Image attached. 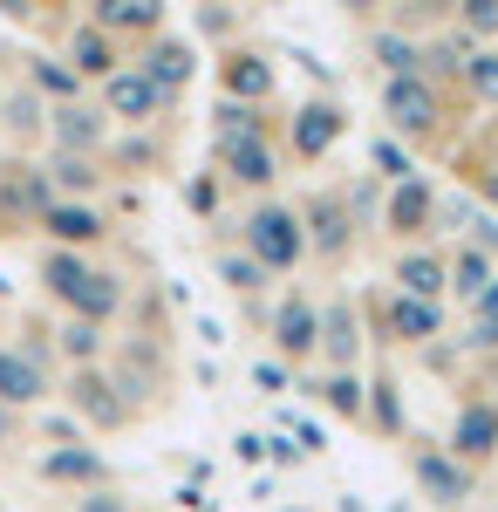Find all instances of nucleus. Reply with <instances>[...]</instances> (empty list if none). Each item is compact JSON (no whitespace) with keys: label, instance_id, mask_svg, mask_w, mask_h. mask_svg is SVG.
Returning <instances> with one entry per match:
<instances>
[{"label":"nucleus","instance_id":"nucleus-45","mask_svg":"<svg viewBox=\"0 0 498 512\" xmlns=\"http://www.w3.org/2000/svg\"><path fill=\"white\" fill-rule=\"evenodd\" d=\"M267 458H273V465H301V444H287V437H267Z\"/></svg>","mask_w":498,"mask_h":512},{"label":"nucleus","instance_id":"nucleus-22","mask_svg":"<svg viewBox=\"0 0 498 512\" xmlns=\"http://www.w3.org/2000/svg\"><path fill=\"white\" fill-rule=\"evenodd\" d=\"M41 178H48V192L62 198V205H89V198L103 192L96 158H48V164H41Z\"/></svg>","mask_w":498,"mask_h":512},{"label":"nucleus","instance_id":"nucleus-2","mask_svg":"<svg viewBox=\"0 0 498 512\" xmlns=\"http://www.w3.org/2000/svg\"><path fill=\"white\" fill-rule=\"evenodd\" d=\"M239 253H253L267 274H294V267L307 260L301 212H294V205H280V198L253 205V212H246V246H239Z\"/></svg>","mask_w":498,"mask_h":512},{"label":"nucleus","instance_id":"nucleus-9","mask_svg":"<svg viewBox=\"0 0 498 512\" xmlns=\"http://www.w3.org/2000/svg\"><path fill=\"white\" fill-rule=\"evenodd\" d=\"M35 478L48 485H76V492H110V458L96 444H55L35 458Z\"/></svg>","mask_w":498,"mask_h":512},{"label":"nucleus","instance_id":"nucleus-19","mask_svg":"<svg viewBox=\"0 0 498 512\" xmlns=\"http://www.w3.org/2000/svg\"><path fill=\"white\" fill-rule=\"evenodd\" d=\"M498 451V403H464L458 424H451V458L458 465H478Z\"/></svg>","mask_w":498,"mask_h":512},{"label":"nucleus","instance_id":"nucleus-13","mask_svg":"<svg viewBox=\"0 0 498 512\" xmlns=\"http://www.w3.org/2000/svg\"><path fill=\"white\" fill-rule=\"evenodd\" d=\"M55 205V192H48V178H41L35 164H0V212H7V226L21 233V219H35Z\"/></svg>","mask_w":498,"mask_h":512},{"label":"nucleus","instance_id":"nucleus-47","mask_svg":"<svg viewBox=\"0 0 498 512\" xmlns=\"http://www.w3.org/2000/svg\"><path fill=\"white\" fill-rule=\"evenodd\" d=\"M14 444V410H0V451Z\"/></svg>","mask_w":498,"mask_h":512},{"label":"nucleus","instance_id":"nucleus-38","mask_svg":"<svg viewBox=\"0 0 498 512\" xmlns=\"http://www.w3.org/2000/svg\"><path fill=\"white\" fill-rule=\"evenodd\" d=\"M280 424L301 437V458H307V451H328V431H321L314 417H294V410H280Z\"/></svg>","mask_w":498,"mask_h":512},{"label":"nucleus","instance_id":"nucleus-48","mask_svg":"<svg viewBox=\"0 0 498 512\" xmlns=\"http://www.w3.org/2000/svg\"><path fill=\"white\" fill-rule=\"evenodd\" d=\"M0 233H14V226H7V212H0Z\"/></svg>","mask_w":498,"mask_h":512},{"label":"nucleus","instance_id":"nucleus-34","mask_svg":"<svg viewBox=\"0 0 498 512\" xmlns=\"http://www.w3.org/2000/svg\"><path fill=\"white\" fill-rule=\"evenodd\" d=\"M7 130H14L21 144L48 130V110H41V103H35V96H28V89H21V96H7Z\"/></svg>","mask_w":498,"mask_h":512},{"label":"nucleus","instance_id":"nucleus-17","mask_svg":"<svg viewBox=\"0 0 498 512\" xmlns=\"http://www.w3.org/2000/svg\"><path fill=\"white\" fill-rule=\"evenodd\" d=\"M41 233L55 239L62 253H82V246H96V239L110 233V219H103L96 205H62V198H55V205L41 212Z\"/></svg>","mask_w":498,"mask_h":512},{"label":"nucleus","instance_id":"nucleus-8","mask_svg":"<svg viewBox=\"0 0 498 512\" xmlns=\"http://www.w3.org/2000/svg\"><path fill=\"white\" fill-rule=\"evenodd\" d=\"M69 403H76V417L89 431H116V424L137 417L130 396L116 390V376H103V369H76V376H69Z\"/></svg>","mask_w":498,"mask_h":512},{"label":"nucleus","instance_id":"nucleus-6","mask_svg":"<svg viewBox=\"0 0 498 512\" xmlns=\"http://www.w3.org/2000/svg\"><path fill=\"white\" fill-rule=\"evenodd\" d=\"M48 144H55V158H96L103 144H110V117L103 110H89V103H48V130H41Z\"/></svg>","mask_w":498,"mask_h":512},{"label":"nucleus","instance_id":"nucleus-14","mask_svg":"<svg viewBox=\"0 0 498 512\" xmlns=\"http://www.w3.org/2000/svg\"><path fill=\"white\" fill-rule=\"evenodd\" d=\"M137 69H144V76L157 82V96L171 103V96H178V89L198 76V48H192L185 35H157L151 48H144V62H137Z\"/></svg>","mask_w":498,"mask_h":512},{"label":"nucleus","instance_id":"nucleus-40","mask_svg":"<svg viewBox=\"0 0 498 512\" xmlns=\"http://www.w3.org/2000/svg\"><path fill=\"white\" fill-rule=\"evenodd\" d=\"M171 499H178V506H185V512H219V499H212L205 485H178Z\"/></svg>","mask_w":498,"mask_h":512},{"label":"nucleus","instance_id":"nucleus-16","mask_svg":"<svg viewBox=\"0 0 498 512\" xmlns=\"http://www.w3.org/2000/svg\"><path fill=\"white\" fill-rule=\"evenodd\" d=\"M89 28H103V35H164V0H96L89 7Z\"/></svg>","mask_w":498,"mask_h":512},{"label":"nucleus","instance_id":"nucleus-46","mask_svg":"<svg viewBox=\"0 0 498 512\" xmlns=\"http://www.w3.org/2000/svg\"><path fill=\"white\" fill-rule=\"evenodd\" d=\"M478 315H498V274L485 280V294H478Z\"/></svg>","mask_w":498,"mask_h":512},{"label":"nucleus","instance_id":"nucleus-33","mask_svg":"<svg viewBox=\"0 0 498 512\" xmlns=\"http://www.w3.org/2000/svg\"><path fill=\"white\" fill-rule=\"evenodd\" d=\"M362 417H369V424H383L389 437L403 431V403H396V383H389V376H383V383H369V396H362Z\"/></svg>","mask_w":498,"mask_h":512},{"label":"nucleus","instance_id":"nucleus-5","mask_svg":"<svg viewBox=\"0 0 498 512\" xmlns=\"http://www.w3.org/2000/svg\"><path fill=\"white\" fill-rule=\"evenodd\" d=\"M103 117L123 123V130H144V123L164 117V96H157V82L137 69V62H123L110 82H103Z\"/></svg>","mask_w":498,"mask_h":512},{"label":"nucleus","instance_id":"nucleus-42","mask_svg":"<svg viewBox=\"0 0 498 512\" xmlns=\"http://www.w3.org/2000/svg\"><path fill=\"white\" fill-rule=\"evenodd\" d=\"M232 451H239L246 465H260V458H267V437H260V431H239V437H232Z\"/></svg>","mask_w":498,"mask_h":512},{"label":"nucleus","instance_id":"nucleus-15","mask_svg":"<svg viewBox=\"0 0 498 512\" xmlns=\"http://www.w3.org/2000/svg\"><path fill=\"white\" fill-rule=\"evenodd\" d=\"M410 472H417L423 499H437V506H464L471 499V472L451 451H410Z\"/></svg>","mask_w":498,"mask_h":512},{"label":"nucleus","instance_id":"nucleus-25","mask_svg":"<svg viewBox=\"0 0 498 512\" xmlns=\"http://www.w3.org/2000/svg\"><path fill=\"white\" fill-rule=\"evenodd\" d=\"M55 355H62V362H76V369H103V355H110V335H103V328H96V321H62V328H55Z\"/></svg>","mask_w":498,"mask_h":512},{"label":"nucleus","instance_id":"nucleus-31","mask_svg":"<svg viewBox=\"0 0 498 512\" xmlns=\"http://www.w3.org/2000/svg\"><path fill=\"white\" fill-rule=\"evenodd\" d=\"M219 280H226L232 294H260L273 274L260 267V260H253V253H219Z\"/></svg>","mask_w":498,"mask_h":512},{"label":"nucleus","instance_id":"nucleus-36","mask_svg":"<svg viewBox=\"0 0 498 512\" xmlns=\"http://www.w3.org/2000/svg\"><path fill=\"white\" fill-rule=\"evenodd\" d=\"M464 82H471L478 96H492V103H498V48H478V55L464 62Z\"/></svg>","mask_w":498,"mask_h":512},{"label":"nucleus","instance_id":"nucleus-30","mask_svg":"<svg viewBox=\"0 0 498 512\" xmlns=\"http://www.w3.org/2000/svg\"><path fill=\"white\" fill-rule=\"evenodd\" d=\"M376 62H383L389 76H423V48H417V41H403L396 28L376 35Z\"/></svg>","mask_w":498,"mask_h":512},{"label":"nucleus","instance_id":"nucleus-12","mask_svg":"<svg viewBox=\"0 0 498 512\" xmlns=\"http://www.w3.org/2000/svg\"><path fill=\"white\" fill-rule=\"evenodd\" d=\"M430 219H437V185H430V178H403V185H389V198H383V226H389L396 239L430 233Z\"/></svg>","mask_w":498,"mask_h":512},{"label":"nucleus","instance_id":"nucleus-28","mask_svg":"<svg viewBox=\"0 0 498 512\" xmlns=\"http://www.w3.org/2000/svg\"><path fill=\"white\" fill-rule=\"evenodd\" d=\"M28 76H35V89H41V96H55V110H62V103H82V76L69 69V62L41 55V62H28Z\"/></svg>","mask_w":498,"mask_h":512},{"label":"nucleus","instance_id":"nucleus-43","mask_svg":"<svg viewBox=\"0 0 498 512\" xmlns=\"http://www.w3.org/2000/svg\"><path fill=\"white\" fill-rule=\"evenodd\" d=\"M76 512H130V506H123V499H110V492H82Z\"/></svg>","mask_w":498,"mask_h":512},{"label":"nucleus","instance_id":"nucleus-29","mask_svg":"<svg viewBox=\"0 0 498 512\" xmlns=\"http://www.w3.org/2000/svg\"><path fill=\"white\" fill-rule=\"evenodd\" d=\"M314 396H321L335 417H362V383H355V369H328V376L314 383Z\"/></svg>","mask_w":498,"mask_h":512},{"label":"nucleus","instance_id":"nucleus-27","mask_svg":"<svg viewBox=\"0 0 498 512\" xmlns=\"http://www.w3.org/2000/svg\"><path fill=\"white\" fill-rule=\"evenodd\" d=\"M246 137H273V117L253 110V103H226V96H219V110H212V144H246Z\"/></svg>","mask_w":498,"mask_h":512},{"label":"nucleus","instance_id":"nucleus-18","mask_svg":"<svg viewBox=\"0 0 498 512\" xmlns=\"http://www.w3.org/2000/svg\"><path fill=\"white\" fill-rule=\"evenodd\" d=\"M212 164L232 171L239 185H273L280 178V151H273V137H246V144H212Z\"/></svg>","mask_w":498,"mask_h":512},{"label":"nucleus","instance_id":"nucleus-11","mask_svg":"<svg viewBox=\"0 0 498 512\" xmlns=\"http://www.w3.org/2000/svg\"><path fill=\"white\" fill-rule=\"evenodd\" d=\"M342 130H348V117H342V103H321V96H314V103H301V110H294V123H287V144H294V158H328V151H335V144H342Z\"/></svg>","mask_w":498,"mask_h":512},{"label":"nucleus","instance_id":"nucleus-26","mask_svg":"<svg viewBox=\"0 0 498 512\" xmlns=\"http://www.w3.org/2000/svg\"><path fill=\"white\" fill-rule=\"evenodd\" d=\"M389 335H396V342H430V335H444V308L396 294V301H389Z\"/></svg>","mask_w":498,"mask_h":512},{"label":"nucleus","instance_id":"nucleus-20","mask_svg":"<svg viewBox=\"0 0 498 512\" xmlns=\"http://www.w3.org/2000/svg\"><path fill=\"white\" fill-rule=\"evenodd\" d=\"M62 62H69L82 82H110L116 69H123V48H116L103 28H89V21H82L76 35H69V48H62Z\"/></svg>","mask_w":498,"mask_h":512},{"label":"nucleus","instance_id":"nucleus-7","mask_svg":"<svg viewBox=\"0 0 498 512\" xmlns=\"http://www.w3.org/2000/svg\"><path fill=\"white\" fill-rule=\"evenodd\" d=\"M383 117H389V130H403V137H430L437 117H444V103H437V89L423 76H389L383 82Z\"/></svg>","mask_w":498,"mask_h":512},{"label":"nucleus","instance_id":"nucleus-24","mask_svg":"<svg viewBox=\"0 0 498 512\" xmlns=\"http://www.w3.org/2000/svg\"><path fill=\"white\" fill-rule=\"evenodd\" d=\"M396 280H403V294H410V301H437V308H444L451 267H444L437 253H403V260H396Z\"/></svg>","mask_w":498,"mask_h":512},{"label":"nucleus","instance_id":"nucleus-32","mask_svg":"<svg viewBox=\"0 0 498 512\" xmlns=\"http://www.w3.org/2000/svg\"><path fill=\"white\" fill-rule=\"evenodd\" d=\"M485 280H492V260H485L478 246H464L458 260H451V287H458L464 301H478V294H485Z\"/></svg>","mask_w":498,"mask_h":512},{"label":"nucleus","instance_id":"nucleus-21","mask_svg":"<svg viewBox=\"0 0 498 512\" xmlns=\"http://www.w3.org/2000/svg\"><path fill=\"white\" fill-rule=\"evenodd\" d=\"M301 233H307V246H314V253L342 260L348 239H355V226H348L342 198H307V205H301Z\"/></svg>","mask_w":498,"mask_h":512},{"label":"nucleus","instance_id":"nucleus-1","mask_svg":"<svg viewBox=\"0 0 498 512\" xmlns=\"http://www.w3.org/2000/svg\"><path fill=\"white\" fill-rule=\"evenodd\" d=\"M41 287H48V301H62L76 321H96V328H110L116 308H123V280L96 260H82V253H62V246H48Z\"/></svg>","mask_w":498,"mask_h":512},{"label":"nucleus","instance_id":"nucleus-41","mask_svg":"<svg viewBox=\"0 0 498 512\" xmlns=\"http://www.w3.org/2000/svg\"><path fill=\"white\" fill-rule=\"evenodd\" d=\"M239 28V14H226V7H205L198 14V35H232Z\"/></svg>","mask_w":498,"mask_h":512},{"label":"nucleus","instance_id":"nucleus-37","mask_svg":"<svg viewBox=\"0 0 498 512\" xmlns=\"http://www.w3.org/2000/svg\"><path fill=\"white\" fill-rule=\"evenodd\" d=\"M253 383H260L267 396H280V390H294V369H287V362H273V355H260V362H253Z\"/></svg>","mask_w":498,"mask_h":512},{"label":"nucleus","instance_id":"nucleus-39","mask_svg":"<svg viewBox=\"0 0 498 512\" xmlns=\"http://www.w3.org/2000/svg\"><path fill=\"white\" fill-rule=\"evenodd\" d=\"M464 28L471 35H498V0H464Z\"/></svg>","mask_w":498,"mask_h":512},{"label":"nucleus","instance_id":"nucleus-3","mask_svg":"<svg viewBox=\"0 0 498 512\" xmlns=\"http://www.w3.org/2000/svg\"><path fill=\"white\" fill-rule=\"evenodd\" d=\"M48 390V342H0V410H35Z\"/></svg>","mask_w":498,"mask_h":512},{"label":"nucleus","instance_id":"nucleus-4","mask_svg":"<svg viewBox=\"0 0 498 512\" xmlns=\"http://www.w3.org/2000/svg\"><path fill=\"white\" fill-rule=\"evenodd\" d=\"M273 89H280L273 55H260V48H226V55H219V96H226V103H253V110H267Z\"/></svg>","mask_w":498,"mask_h":512},{"label":"nucleus","instance_id":"nucleus-35","mask_svg":"<svg viewBox=\"0 0 498 512\" xmlns=\"http://www.w3.org/2000/svg\"><path fill=\"white\" fill-rule=\"evenodd\" d=\"M376 171H383L389 185H403V178H417V164H410V151H403L396 137H376Z\"/></svg>","mask_w":498,"mask_h":512},{"label":"nucleus","instance_id":"nucleus-10","mask_svg":"<svg viewBox=\"0 0 498 512\" xmlns=\"http://www.w3.org/2000/svg\"><path fill=\"white\" fill-rule=\"evenodd\" d=\"M273 355H280V362L321 355V308H314L307 294H280V308H273Z\"/></svg>","mask_w":498,"mask_h":512},{"label":"nucleus","instance_id":"nucleus-23","mask_svg":"<svg viewBox=\"0 0 498 512\" xmlns=\"http://www.w3.org/2000/svg\"><path fill=\"white\" fill-rule=\"evenodd\" d=\"M355 349H362V335H355V301L335 294L328 315H321V355H328V369H355Z\"/></svg>","mask_w":498,"mask_h":512},{"label":"nucleus","instance_id":"nucleus-44","mask_svg":"<svg viewBox=\"0 0 498 512\" xmlns=\"http://www.w3.org/2000/svg\"><path fill=\"white\" fill-rule=\"evenodd\" d=\"M471 349H498V315H478V328H471Z\"/></svg>","mask_w":498,"mask_h":512}]
</instances>
